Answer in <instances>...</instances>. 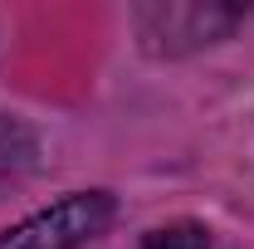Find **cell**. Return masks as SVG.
I'll use <instances>...</instances> for the list:
<instances>
[{
	"label": "cell",
	"mask_w": 254,
	"mask_h": 249,
	"mask_svg": "<svg viewBox=\"0 0 254 249\" xmlns=\"http://www.w3.org/2000/svg\"><path fill=\"white\" fill-rule=\"evenodd\" d=\"M113 220V195L103 190H78L59 205L20 220L15 230L0 235V249H83L93 235L108 230Z\"/></svg>",
	"instance_id": "1"
},
{
	"label": "cell",
	"mask_w": 254,
	"mask_h": 249,
	"mask_svg": "<svg viewBox=\"0 0 254 249\" xmlns=\"http://www.w3.org/2000/svg\"><path fill=\"white\" fill-rule=\"evenodd\" d=\"M240 20V10H220V5H147L137 10V30L152 49H195L220 39L230 25Z\"/></svg>",
	"instance_id": "2"
},
{
	"label": "cell",
	"mask_w": 254,
	"mask_h": 249,
	"mask_svg": "<svg viewBox=\"0 0 254 249\" xmlns=\"http://www.w3.org/2000/svg\"><path fill=\"white\" fill-rule=\"evenodd\" d=\"M34 156H39L34 132L20 123V118L0 113V190L15 186V181H25V176L34 171Z\"/></svg>",
	"instance_id": "3"
},
{
	"label": "cell",
	"mask_w": 254,
	"mask_h": 249,
	"mask_svg": "<svg viewBox=\"0 0 254 249\" xmlns=\"http://www.w3.org/2000/svg\"><path fill=\"white\" fill-rule=\"evenodd\" d=\"M142 249H210V230L195 225V220H171V225H157Z\"/></svg>",
	"instance_id": "4"
}]
</instances>
